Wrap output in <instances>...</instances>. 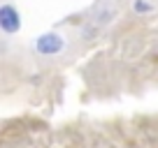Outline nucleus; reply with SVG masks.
I'll return each mask as SVG.
<instances>
[{
    "label": "nucleus",
    "instance_id": "f257e3e1",
    "mask_svg": "<svg viewBox=\"0 0 158 148\" xmlns=\"http://www.w3.org/2000/svg\"><path fill=\"white\" fill-rule=\"evenodd\" d=\"M65 44H68L65 37L60 33H54V30L37 35L35 42H33L35 51H37L40 56H58V53H63V51H65Z\"/></svg>",
    "mask_w": 158,
    "mask_h": 148
},
{
    "label": "nucleus",
    "instance_id": "f03ea898",
    "mask_svg": "<svg viewBox=\"0 0 158 148\" xmlns=\"http://www.w3.org/2000/svg\"><path fill=\"white\" fill-rule=\"evenodd\" d=\"M21 14L19 10H16L14 5H10V2H2L0 5V33L5 35H16L21 30Z\"/></svg>",
    "mask_w": 158,
    "mask_h": 148
},
{
    "label": "nucleus",
    "instance_id": "7ed1b4c3",
    "mask_svg": "<svg viewBox=\"0 0 158 148\" xmlns=\"http://www.w3.org/2000/svg\"><path fill=\"white\" fill-rule=\"evenodd\" d=\"M133 12L135 14H151L153 12V5L149 2V0H133Z\"/></svg>",
    "mask_w": 158,
    "mask_h": 148
}]
</instances>
